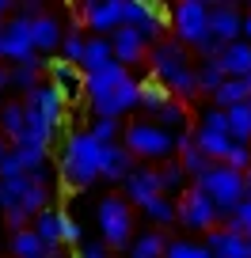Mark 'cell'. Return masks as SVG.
<instances>
[{
  "instance_id": "obj_1",
  "label": "cell",
  "mask_w": 251,
  "mask_h": 258,
  "mask_svg": "<svg viewBox=\"0 0 251 258\" xmlns=\"http://www.w3.org/2000/svg\"><path fill=\"white\" fill-rule=\"evenodd\" d=\"M84 95H88V106L95 118H118L122 114L137 110V80L130 76V69H122L118 61H111L107 69L84 76Z\"/></svg>"
},
{
  "instance_id": "obj_2",
  "label": "cell",
  "mask_w": 251,
  "mask_h": 258,
  "mask_svg": "<svg viewBox=\"0 0 251 258\" xmlns=\"http://www.w3.org/2000/svg\"><path fill=\"white\" fill-rule=\"evenodd\" d=\"M99 141L84 133H69L65 148H61V178L69 182V190H88L99 178Z\"/></svg>"
},
{
  "instance_id": "obj_3",
  "label": "cell",
  "mask_w": 251,
  "mask_h": 258,
  "mask_svg": "<svg viewBox=\"0 0 251 258\" xmlns=\"http://www.w3.org/2000/svg\"><path fill=\"white\" fill-rule=\"evenodd\" d=\"M122 148L133 160L141 156L145 163H164L175 156V137L156 121H137V125H122Z\"/></svg>"
},
{
  "instance_id": "obj_4",
  "label": "cell",
  "mask_w": 251,
  "mask_h": 258,
  "mask_svg": "<svg viewBox=\"0 0 251 258\" xmlns=\"http://www.w3.org/2000/svg\"><path fill=\"white\" fill-rule=\"evenodd\" d=\"M194 186L213 202V209H217L221 217H228V213L243 202V175L232 171V167H225V163H213L202 178H194Z\"/></svg>"
},
{
  "instance_id": "obj_5",
  "label": "cell",
  "mask_w": 251,
  "mask_h": 258,
  "mask_svg": "<svg viewBox=\"0 0 251 258\" xmlns=\"http://www.w3.org/2000/svg\"><path fill=\"white\" fill-rule=\"evenodd\" d=\"M168 23L175 31V42L198 46L210 38V4L206 0H175L168 12Z\"/></svg>"
},
{
  "instance_id": "obj_6",
  "label": "cell",
  "mask_w": 251,
  "mask_h": 258,
  "mask_svg": "<svg viewBox=\"0 0 251 258\" xmlns=\"http://www.w3.org/2000/svg\"><path fill=\"white\" fill-rule=\"evenodd\" d=\"M99 228H103L107 250H122L133 239V205L126 198H103L99 202Z\"/></svg>"
},
{
  "instance_id": "obj_7",
  "label": "cell",
  "mask_w": 251,
  "mask_h": 258,
  "mask_svg": "<svg viewBox=\"0 0 251 258\" xmlns=\"http://www.w3.org/2000/svg\"><path fill=\"white\" fill-rule=\"evenodd\" d=\"M122 23L137 27L141 38L153 46L164 38V27H168V12H160L156 0H122Z\"/></svg>"
},
{
  "instance_id": "obj_8",
  "label": "cell",
  "mask_w": 251,
  "mask_h": 258,
  "mask_svg": "<svg viewBox=\"0 0 251 258\" xmlns=\"http://www.w3.org/2000/svg\"><path fill=\"white\" fill-rule=\"evenodd\" d=\"M175 220H183V224L194 228V232H210V228L221 224V213L213 209V202L198 186H186V190L179 194V202H175Z\"/></svg>"
},
{
  "instance_id": "obj_9",
  "label": "cell",
  "mask_w": 251,
  "mask_h": 258,
  "mask_svg": "<svg viewBox=\"0 0 251 258\" xmlns=\"http://www.w3.org/2000/svg\"><path fill=\"white\" fill-rule=\"evenodd\" d=\"M31 57H38L31 49V19L8 16L0 23V61L19 64V61H31Z\"/></svg>"
},
{
  "instance_id": "obj_10",
  "label": "cell",
  "mask_w": 251,
  "mask_h": 258,
  "mask_svg": "<svg viewBox=\"0 0 251 258\" xmlns=\"http://www.w3.org/2000/svg\"><path fill=\"white\" fill-rule=\"evenodd\" d=\"M23 106H27V110H34L49 129H61V125H65V95H61L49 80L34 84V88L23 95Z\"/></svg>"
},
{
  "instance_id": "obj_11",
  "label": "cell",
  "mask_w": 251,
  "mask_h": 258,
  "mask_svg": "<svg viewBox=\"0 0 251 258\" xmlns=\"http://www.w3.org/2000/svg\"><path fill=\"white\" fill-rule=\"evenodd\" d=\"M145 61H148V69H153V80L168 84V76H171V73H179V69H186V64H190V53H186L183 42H175V38H160V42H153V46H148Z\"/></svg>"
},
{
  "instance_id": "obj_12",
  "label": "cell",
  "mask_w": 251,
  "mask_h": 258,
  "mask_svg": "<svg viewBox=\"0 0 251 258\" xmlns=\"http://www.w3.org/2000/svg\"><path fill=\"white\" fill-rule=\"evenodd\" d=\"M107 42H111V57L122 64V69H130V64H141L145 61V53H148V42L141 38V31L137 27H114L111 34H107Z\"/></svg>"
},
{
  "instance_id": "obj_13",
  "label": "cell",
  "mask_w": 251,
  "mask_h": 258,
  "mask_svg": "<svg viewBox=\"0 0 251 258\" xmlns=\"http://www.w3.org/2000/svg\"><path fill=\"white\" fill-rule=\"evenodd\" d=\"M80 23L107 38L114 27H122V0H84L80 4Z\"/></svg>"
},
{
  "instance_id": "obj_14",
  "label": "cell",
  "mask_w": 251,
  "mask_h": 258,
  "mask_svg": "<svg viewBox=\"0 0 251 258\" xmlns=\"http://www.w3.org/2000/svg\"><path fill=\"white\" fill-rule=\"evenodd\" d=\"M61 34H65V27H61V19L49 16V12H42V16L31 19V49L38 57H54L57 46H61Z\"/></svg>"
},
{
  "instance_id": "obj_15",
  "label": "cell",
  "mask_w": 251,
  "mask_h": 258,
  "mask_svg": "<svg viewBox=\"0 0 251 258\" xmlns=\"http://www.w3.org/2000/svg\"><path fill=\"white\" fill-rule=\"evenodd\" d=\"M46 167V148H27V145H8L4 160H0V178L31 175V171Z\"/></svg>"
},
{
  "instance_id": "obj_16",
  "label": "cell",
  "mask_w": 251,
  "mask_h": 258,
  "mask_svg": "<svg viewBox=\"0 0 251 258\" xmlns=\"http://www.w3.org/2000/svg\"><path fill=\"white\" fill-rule=\"evenodd\" d=\"M122 186H126V202L130 205H145V202H153V198H160V175H156V167H133L130 175L122 178Z\"/></svg>"
},
{
  "instance_id": "obj_17",
  "label": "cell",
  "mask_w": 251,
  "mask_h": 258,
  "mask_svg": "<svg viewBox=\"0 0 251 258\" xmlns=\"http://www.w3.org/2000/svg\"><path fill=\"white\" fill-rule=\"evenodd\" d=\"M240 27H243L240 4H210V38H217L221 46L236 42L240 38Z\"/></svg>"
},
{
  "instance_id": "obj_18",
  "label": "cell",
  "mask_w": 251,
  "mask_h": 258,
  "mask_svg": "<svg viewBox=\"0 0 251 258\" xmlns=\"http://www.w3.org/2000/svg\"><path fill=\"white\" fill-rule=\"evenodd\" d=\"M133 167H137V163H133V156L126 152L118 141H111V145L99 148V178H107V182H122Z\"/></svg>"
},
{
  "instance_id": "obj_19",
  "label": "cell",
  "mask_w": 251,
  "mask_h": 258,
  "mask_svg": "<svg viewBox=\"0 0 251 258\" xmlns=\"http://www.w3.org/2000/svg\"><path fill=\"white\" fill-rule=\"evenodd\" d=\"M217 69L225 76H236V80H243V76L251 73V42L236 38V42H225L217 53Z\"/></svg>"
},
{
  "instance_id": "obj_20",
  "label": "cell",
  "mask_w": 251,
  "mask_h": 258,
  "mask_svg": "<svg viewBox=\"0 0 251 258\" xmlns=\"http://www.w3.org/2000/svg\"><path fill=\"white\" fill-rule=\"evenodd\" d=\"M42 73H49V84H54L65 99H69V95H80L84 73L76 69L73 61H61V57H57V61H42Z\"/></svg>"
},
{
  "instance_id": "obj_21",
  "label": "cell",
  "mask_w": 251,
  "mask_h": 258,
  "mask_svg": "<svg viewBox=\"0 0 251 258\" xmlns=\"http://www.w3.org/2000/svg\"><path fill=\"white\" fill-rule=\"evenodd\" d=\"M202 247L210 250V258H247V239H243V235L225 232L221 224L206 232V243H202Z\"/></svg>"
},
{
  "instance_id": "obj_22",
  "label": "cell",
  "mask_w": 251,
  "mask_h": 258,
  "mask_svg": "<svg viewBox=\"0 0 251 258\" xmlns=\"http://www.w3.org/2000/svg\"><path fill=\"white\" fill-rule=\"evenodd\" d=\"M175 163L183 167V175H186V178H202L206 171L213 167V160H206V156L194 148L190 133H175Z\"/></svg>"
},
{
  "instance_id": "obj_23",
  "label": "cell",
  "mask_w": 251,
  "mask_h": 258,
  "mask_svg": "<svg viewBox=\"0 0 251 258\" xmlns=\"http://www.w3.org/2000/svg\"><path fill=\"white\" fill-rule=\"evenodd\" d=\"M114 57H111V42L103 38V34H91L88 42H84V53H80V69L84 76H91V73H99V69H107Z\"/></svg>"
},
{
  "instance_id": "obj_24",
  "label": "cell",
  "mask_w": 251,
  "mask_h": 258,
  "mask_svg": "<svg viewBox=\"0 0 251 258\" xmlns=\"http://www.w3.org/2000/svg\"><path fill=\"white\" fill-rule=\"evenodd\" d=\"M31 232L38 235L46 247H61V209L46 205L42 213H34L31 217Z\"/></svg>"
},
{
  "instance_id": "obj_25",
  "label": "cell",
  "mask_w": 251,
  "mask_h": 258,
  "mask_svg": "<svg viewBox=\"0 0 251 258\" xmlns=\"http://www.w3.org/2000/svg\"><path fill=\"white\" fill-rule=\"evenodd\" d=\"M42 80V57H31V61H19V64H8V88L27 95L34 84Z\"/></svg>"
},
{
  "instance_id": "obj_26",
  "label": "cell",
  "mask_w": 251,
  "mask_h": 258,
  "mask_svg": "<svg viewBox=\"0 0 251 258\" xmlns=\"http://www.w3.org/2000/svg\"><path fill=\"white\" fill-rule=\"evenodd\" d=\"M190 141H194V148L213 163H221V156H225L228 145H232V137H228V133H217V129H194Z\"/></svg>"
},
{
  "instance_id": "obj_27",
  "label": "cell",
  "mask_w": 251,
  "mask_h": 258,
  "mask_svg": "<svg viewBox=\"0 0 251 258\" xmlns=\"http://www.w3.org/2000/svg\"><path fill=\"white\" fill-rule=\"evenodd\" d=\"M23 129H27V114H23V103H19V99L4 103V106H0V137H4V141H12V145H19Z\"/></svg>"
},
{
  "instance_id": "obj_28",
  "label": "cell",
  "mask_w": 251,
  "mask_h": 258,
  "mask_svg": "<svg viewBox=\"0 0 251 258\" xmlns=\"http://www.w3.org/2000/svg\"><path fill=\"white\" fill-rule=\"evenodd\" d=\"M164 103H171V91L164 88L160 80H153V76H145V80H137V106L148 114H156Z\"/></svg>"
},
{
  "instance_id": "obj_29",
  "label": "cell",
  "mask_w": 251,
  "mask_h": 258,
  "mask_svg": "<svg viewBox=\"0 0 251 258\" xmlns=\"http://www.w3.org/2000/svg\"><path fill=\"white\" fill-rule=\"evenodd\" d=\"M156 125H160V129H168L171 137H175V133H186V125H190V114H186V103H179V99L164 103L160 110H156Z\"/></svg>"
},
{
  "instance_id": "obj_30",
  "label": "cell",
  "mask_w": 251,
  "mask_h": 258,
  "mask_svg": "<svg viewBox=\"0 0 251 258\" xmlns=\"http://www.w3.org/2000/svg\"><path fill=\"white\" fill-rule=\"evenodd\" d=\"M225 121H228V137L240 141V145H251V106L247 103H236L225 110Z\"/></svg>"
},
{
  "instance_id": "obj_31",
  "label": "cell",
  "mask_w": 251,
  "mask_h": 258,
  "mask_svg": "<svg viewBox=\"0 0 251 258\" xmlns=\"http://www.w3.org/2000/svg\"><path fill=\"white\" fill-rule=\"evenodd\" d=\"M236 103H247V88H243V80H236V76H225V80L217 84V91H213V106L217 110H228V106Z\"/></svg>"
},
{
  "instance_id": "obj_32",
  "label": "cell",
  "mask_w": 251,
  "mask_h": 258,
  "mask_svg": "<svg viewBox=\"0 0 251 258\" xmlns=\"http://www.w3.org/2000/svg\"><path fill=\"white\" fill-rule=\"evenodd\" d=\"M8 247H12V258H46V243H42L31 228L12 232V243H8Z\"/></svg>"
},
{
  "instance_id": "obj_33",
  "label": "cell",
  "mask_w": 251,
  "mask_h": 258,
  "mask_svg": "<svg viewBox=\"0 0 251 258\" xmlns=\"http://www.w3.org/2000/svg\"><path fill=\"white\" fill-rule=\"evenodd\" d=\"M164 247H168V239H164L160 232H141L137 239H130V258H160Z\"/></svg>"
},
{
  "instance_id": "obj_34",
  "label": "cell",
  "mask_w": 251,
  "mask_h": 258,
  "mask_svg": "<svg viewBox=\"0 0 251 258\" xmlns=\"http://www.w3.org/2000/svg\"><path fill=\"white\" fill-rule=\"evenodd\" d=\"M221 228L232 235H243V239H251V198H243L240 205H236L228 217H221Z\"/></svg>"
},
{
  "instance_id": "obj_35",
  "label": "cell",
  "mask_w": 251,
  "mask_h": 258,
  "mask_svg": "<svg viewBox=\"0 0 251 258\" xmlns=\"http://www.w3.org/2000/svg\"><path fill=\"white\" fill-rule=\"evenodd\" d=\"M156 175H160V190L164 194H183L186 190V175H183V167L175 163V156L164 160V167H156Z\"/></svg>"
},
{
  "instance_id": "obj_36",
  "label": "cell",
  "mask_w": 251,
  "mask_h": 258,
  "mask_svg": "<svg viewBox=\"0 0 251 258\" xmlns=\"http://www.w3.org/2000/svg\"><path fill=\"white\" fill-rule=\"evenodd\" d=\"M31 186V175H16V178H0V209L8 213L16 209V202L23 198V190Z\"/></svg>"
},
{
  "instance_id": "obj_37",
  "label": "cell",
  "mask_w": 251,
  "mask_h": 258,
  "mask_svg": "<svg viewBox=\"0 0 251 258\" xmlns=\"http://www.w3.org/2000/svg\"><path fill=\"white\" fill-rule=\"evenodd\" d=\"M84 34H80V23L76 27H69L65 34H61V46H57V53H61V61H73V64H80V53H84Z\"/></svg>"
},
{
  "instance_id": "obj_38",
  "label": "cell",
  "mask_w": 251,
  "mask_h": 258,
  "mask_svg": "<svg viewBox=\"0 0 251 258\" xmlns=\"http://www.w3.org/2000/svg\"><path fill=\"white\" fill-rule=\"evenodd\" d=\"M141 213H145L153 224H171V220H175V202H171L168 194H160V198H153V202L141 205Z\"/></svg>"
},
{
  "instance_id": "obj_39",
  "label": "cell",
  "mask_w": 251,
  "mask_h": 258,
  "mask_svg": "<svg viewBox=\"0 0 251 258\" xmlns=\"http://www.w3.org/2000/svg\"><path fill=\"white\" fill-rule=\"evenodd\" d=\"M221 80H225V73L217 69V61H202V64H194V84H198V91H202V95H213Z\"/></svg>"
},
{
  "instance_id": "obj_40",
  "label": "cell",
  "mask_w": 251,
  "mask_h": 258,
  "mask_svg": "<svg viewBox=\"0 0 251 258\" xmlns=\"http://www.w3.org/2000/svg\"><path fill=\"white\" fill-rule=\"evenodd\" d=\"M160 258H210V250L202 247V243H190V239H175L164 247Z\"/></svg>"
},
{
  "instance_id": "obj_41",
  "label": "cell",
  "mask_w": 251,
  "mask_h": 258,
  "mask_svg": "<svg viewBox=\"0 0 251 258\" xmlns=\"http://www.w3.org/2000/svg\"><path fill=\"white\" fill-rule=\"evenodd\" d=\"M221 163H225V167H232V171H247L251 167V145H240V141H232V145H228V152L221 156Z\"/></svg>"
},
{
  "instance_id": "obj_42",
  "label": "cell",
  "mask_w": 251,
  "mask_h": 258,
  "mask_svg": "<svg viewBox=\"0 0 251 258\" xmlns=\"http://www.w3.org/2000/svg\"><path fill=\"white\" fill-rule=\"evenodd\" d=\"M88 133L99 141V145H111V141H118V137H122V121H118V118H95Z\"/></svg>"
},
{
  "instance_id": "obj_43",
  "label": "cell",
  "mask_w": 251,
  "mask_h": 258,
  "mask_svg": "<svg viewBox=\"0 0 251 258\" xmlns=\"http://www.w3.org/2000/svg\"><path fill=\"white\" fill-rule=\"evenodd\" d=\"M61 247H80V224L61 209Z\"/></svg>"
},
{
  "instance_id": "obj_44",
  "label": "cell",
  "mask_w": 251,
  "mask_h": 258,
  "mask_svg": "<svg viewBox=\"0 0 251 258\" xmlns=\"http://www.w3.org/2000/svg\"><path fill=\"white\" fill-rule=\"evenodd\" d=\"M198 129H217V133H228V121H225V110H206L202 114V121H198Z\"/></svg>"
},
{
  "instance_id": "obj_45",
  "label": "cell",
  "mask_w": 251,
  "mask_h": 258,
  "mask_svg": "<svg viewBox=\"0 0 251 258\" xmlns=\"http://www.w3.org/2000/svg\"><path fill=\"white\" fill-rule=\"evenodd\" d=\"M194 53H198V61H217L221 42L217 38H206V42H198V46H194Z\"/></svg>"
},
{
  "instance_id": "obj_46",
  "label": "cell",
  "mask_w": 251,
  "mask_h": 258,
  "mask_svg": "<svg viewBox=\"0 0 251 258\" xmlns=\"http://www.w3.org/2000/svg\"><path fill=\"white\" fill-rule=\"evenodd\" d=\"M76 258H111V250H107V243H80Z\"/></svg>"
},
{
  "instance_id": "obj_47",
  "label": "cell",
  "mask_w": 251,
  "mask_h": 258,
  "mask_svg": "<svg viewBox=\"0 0 251 258\" xmlns=\"http://www.w3.org/2000/svg\"><path fill=\"white\" fill-rule=\"evenodd\" d=\"M42 4H46V0H16V16L34 19V16H42Z\"/></svg>"
},
{
  "instance_id": "obj_48",
  "label": "cell",
  "mask_w": 251,
  "mask_h": 258,
  "mask_svg": "<svg viewBox=\"0 0 251 258\" xmlns=\"http://www.w3.org/2000/svg\"><path fill=\"white\" fill-rule=\"evenodd\" d=\"M8 16H16V0H0V23Z\"/></svg>"
},
{
  "instance_id": "obj_49",
  "label": "cell",
  "mask_w": 251,
  "mask_h": 258,
  "mask_svg": "<svg viewBox=\"0 0 251 258\" xmlns=\"http://www.w3.org/2000/svg\"><path fill=\"white\" fill-rule=\"evenodd\" d=\"M240 38H243V42H251V12H247V16H243V27H240Z\"/></svg>"
},
{
  "instance_id": "obj_50",
  "label": "cell",
  "mask_w": 251,
  "mask_h": 258,
  "mask_svg": "<svg viewBox=\"0 0 251 258\" xmlns=\"http://www.w3.org/2000/svg\"><path fill=\"white\" fill-rule=\"evenodd\" d=\"M8 91V64H0V95Z\"/></svg>"
},
{
  "instance_id": "obj_51",
  "label": "cell",
  "mask_w": 251,
  "mask_h": 258,
  "mask_svg": "<svg viewBox=\"0 0 251 258\" xmlns=\"http://www.w3.org/2000/svg\"><path fill=\"white\" fill-rule=\"evenodd\" d=\"M243 198H251V167L243 171Z\"/></svg>"
},
{
  "instance_id": "obj_52",
  "label": "cell",
  "mask_w": 251,
  "mask_h": 258,
  "mask_svg": "<svg viewBox=\"0 0 251 258\" xmlns=\"http://www.w3.org/2000/svg\"><path fill=\"white\" fill-rule=\"evenodd\" d=\"M46 258H65V254H61V247H46Z\"/></svg>"
},
{
  "instance_id": "obj_53",
  "label": "cell",
  "mask_w": 251,
  "mask_h": 258,
  "mask_svg": "<svg viewBox=\"0 0 251 258\" xmlns=\"http://www.w3.org/2000/svg\"><path fill=\"white\" fill-rule=\"evenodd\" d=\"M243 88H247V106H251V73L243 76Z\"/></svg>"
},
{
  "instance_id": "obj_54",
  "label": "cell",
  "mask_w": 251,
  "mask_h": 258,
  "mask_svg": "<svg viewBox=\"0 0 251 258\" xmlns=\"http://www.w3.org/2000/svg\"><path fill=\"white\" fill-rule=\"evenodd\" d=\"M4 152H8V141H4V137H0V160H4Z\"/></svg>"
},
{
  "instance_id": "obj_55",
  "label": "cell",
  "mask_w": 251,
  "mask_h": 258,
  "mask_svg": "<svg viewBox=\"0 0 251 258\" xmlns=\"http://www.w3.org/2000/svg\"><path fill=\"white\" fill-rule=\"evenodd\" d=\"M206 4H232V0H206Z\"/></svg>"
},
{
  "instance_id": "obj_56",
  "label": "cell",
  "mask_w": 251,
  "mask_h": 258,
  "mask_svg": "<svg viewBox=\"0 0 251 258\" xmlns=\"http://www.w3.org/2000/svg\"><path fill=\"white\" fill-rule=\"evenodd\" d=\"M247 258H251V239H247Z\"/></svg>"
}]
</instances>
